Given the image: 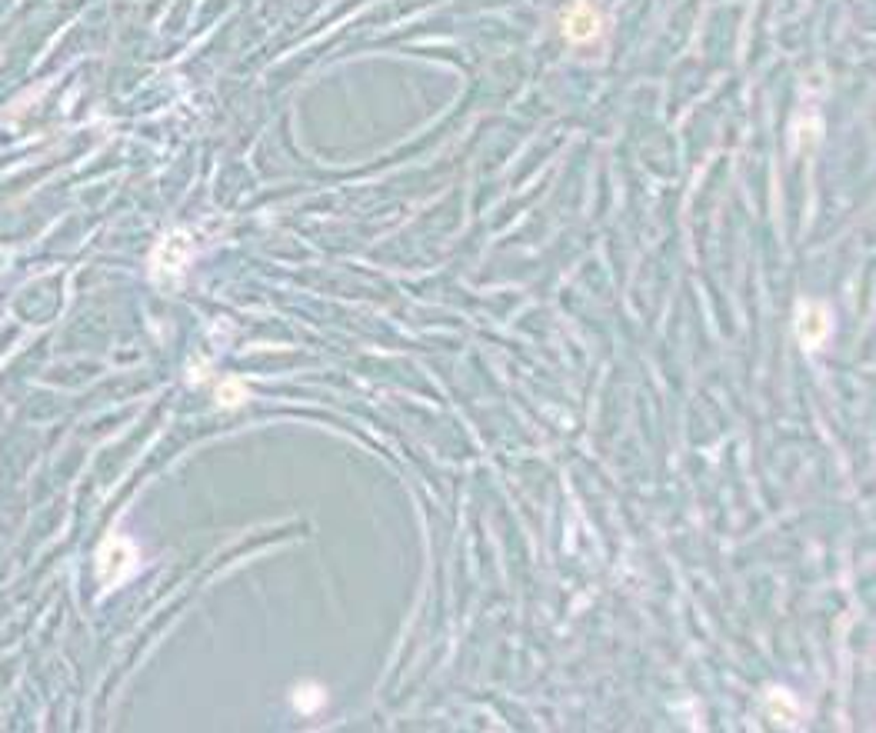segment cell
Wrapping results in <instances>:
<instances>
[{
    "mask_svg": "<svg viewBox=\"0 0 876 733\" xmlns=\"http://www.w3.org/2000/svg\"><path fill=\"white\" fill-rule=\"evenodd\" d=\"M194 257V241L187 230H170L154 251V270L167 280H174L187 270V263Z\"/></svg>",
    "mask_w": 876,
    "mask_h": 733,
    "instance_id": "obj_2",
    "label": "cell"
},
{
    "mask_svg": "<svg viewBox=\"0 0 876 733\" xmlns=\"http://www.w3.org/2000/svg\"><path fill=\"white\" fill-rule=\"evenodd\" d=\"M563 27H567V37L573 41V44H590V41H597L603 31L600 11H597L593 4H587V0H580V4L567 14Z\"/></svg>",
    "mask_w": 876,
    "mask_h": 733,
    "instance_id": "obj_4",
    "label": "cell"
},
{
    "mask_svg": "<svg viewBox=\"0 0 876 733\" xmlns=\"http://www.w3.org/2000/svg\"><path fill=\"white\" fill-rule=\"evenodd\" d=\"M767 707H770V717H773L777 723H783V727H797L799 707H797V701L789 697L787 690H770Z\"/></svg>",
    "mask_w": 876,
    "mask_h": 733,
    "instance_id": "obj_5",
    "label": "cell"
},
{
    "mask_svg": "<svg viewBox=\"0 0 876 733\" xmlns=\"http://www.w3.org/2000/svg\"><path fill=\"white\" fill-rule=\"evenodd\" d=\"M100 581H104V587H117V583H123L127 577L133 573V567H137V547H133L131 540H123V536H107V544L100 547Z\"/></svg>",
    "mask_w": 876,
    "mask_h": 733,
    "instance_id": "obj_1",
    "label": "cell"
},
{
    "mask_svg": "<svg viewBox=\"0 0 876 733\" xmlns=\"http://www.w3.org/2000/svg\"><path fill=\"white\" fill-rule=\"evenodd\" d=\"M797 334H799V344H803L807 351H820L823 344L830 340V334H833L830 307L813 304V300L799 304V310H797Z\"/></svg>",
    "mask_w": 876,
    "mask_h": 733,
    "instance_id": "obj_3",
    "label": "cell"
},
{
    "mask_svg": "<svg viewBox=\"0 0 876 733\" xmlns=\"http://www.w3.org/2000/svg\"><path fill=\"white\" fill-rule=\"evenodd\" d=\"M217 400L220 407H237L247 400V387H241V380H224L217 387Z\"/></svg>",
    "mask_w": 876,
    "mask_h": 733,
    "instance_id": "obj_7",
    "label": "cell"
},
{
    "mask_svg": "<svg viewBox=\"0 0 876 733\" xmlns=\"http://www.w3.org/2000/svg\"><path fill=\"white\" fill-rule=\"evenodd\" d=\"M294 707L304 713H314L324 707V687H317V683H300V687L294 690Z\"/></svg>",
    "mask_w": 876,
    "mask_h": 733,
    "instance_id": "obj_6",
    "label": "cell"
}]
</instances>
